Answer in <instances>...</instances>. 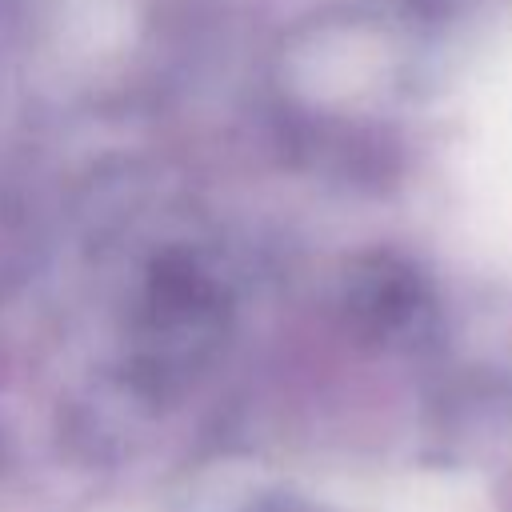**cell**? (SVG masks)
Returning <instances> with one entry per match:
<instances>
[{"instance_id":"6da1fadb","label":"cell","mask_w":512,"mask_h":512,"mask_svg":"<svg viewBox=\"0 0 512 512\" xmlns=\"http://www.w3.org/2000/svg\"><path fill=\"white\" fill-rule=\"evenodd\" d=\"M396 512H492V508L476 480L436 476V480H416L396 500Z\"/></svg>"}]
</instances>
